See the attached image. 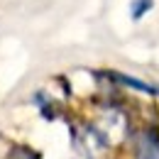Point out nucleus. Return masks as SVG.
<instances>
[{"mask_svg": "<svg viewBox=\"0 0 159 159\" xmlns=\"http://www.w3.org/2000/svg\"><path fill=\"white\" fill-rule=\"evenodd\" d=\"M137 157L139 159H159V135L154 130L142 132L137 142Z\"/></svg>", "mask_w": 159, "mask_h": 159, "instance_id": "obj_2", "label": "nucleus"}, {"mask_svg": "<svg viewBox=\"0 0 159 159\" xmlns=\"http://www.w3.org/2000/svg\"><path fill=\"white\" fill-rule=\"evenodd\" d=\"M152 7H154V0H132L130 2V17L135 22H139Z\"/></svg>", "mask_w": 159, "mask_h": 159, "instance_id": "obj_4", "label": "nucleus"}, {"mask_svg": "<svg viewBox=\"0 0 159 159\" xmlns=\"http://www.w3.org/2000/svg\"><path fill=\"white\" fill-rule=\"evenodd\" d=\"M100 76L110 79L113 83L127 86V88H135V91H139V93H147V96H159V86L147 83V81H139V79H135V76H127V74H120V71H103Z\"/></svg>", "mask_w": 159, "mask_h": 159, "instance_id": "obj_1", "label": "nucleus"}, {"mask_svg": "<svg viewBox=\"0 0 159 159\" xmlns=\"http://www.w3.org/2000/svg\"><path fill=\"white\" fill-rule=\"evenodd\" d=\"M5 159H42V154L37 149L27 147V144H12V147L7 149V157Z\"/></svg>", "mask_w": 159, "mask_h": 159, "instance_id": "obj_3", "label": "nucleus"}]
</instances>
